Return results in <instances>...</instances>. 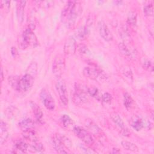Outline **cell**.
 I'll use <instances>...</instances> for the list:
<instances>
[{"label": "cell", "instance_id": "obj_1", "mask_svg": "<svg viewBox=\"0 0 154 154\" xmlns=\"http://www.w3.org/2000/svg\"><path fill=\"white\" fill-rule=\"evenodd\" d=\"M38 42L37 40V38L33 32V29L28 26L27 28H26L20 37V47L22 49H26L29 46H36L37 45Z\"/></svg>", "mask_w": 154, "mask_h": 154}, {"label": "cell", "instance_id": "obj_2", "mask_svg": "<svg viewBox=\"0 0 154 154\" xmlns=\"http://www.w3.org/2000/svg\"><path fill=\"white\" fill-rule=\"evenodd\" d=\"M87 89L88 88L84 87L82 84H76L75 91L72 97V100L75 105H81L88 100Z\"/></svg>", "mask_w": 154, "mask_h": 154}, {"label": "cell", "instance_id": "obj_3", "mask_svg": "<svg viewBox=\"0 0 154 154\" xmlns=\"http://www.w3.org/2000/svg\"><path fill=\"white\" fill-rule=\"evenodd\" d=\"M73 132L85 144L88 146L93 144L94 140L88 131L80 126H75L73 128Z\"/></svg>", "mask_w": 154, "mask_h": 154}, {"label": "cell", "instance_id": "obj_4", "mask_svg": "<svg viewBox=\"0 0 154 154\" xmlns=\"http://www.w3.org/2000/svg\"><path fill=\"white\" fill-rule=\"evenodd\" d=\"M55 88L62 103L67 105L68 104V96L65 81L63 79H59L56 82Z\"/></svg>", "mask_w": 154, "mask_h": 154}, {"label": "cell", "instance_id": "obj_5", "mask_svg": "<svg viewBox=\"0 0 154 154\" xmlns=\"http://www.w3.org/2000/svg\"><path fill=\"white\" fill-rule=\"evenodd\" d=\"M82 11V8L81 4L79 2L75 1V3L67 17L66 21L67 23L69 26H72L74 25L76 18L81 14Z\"/></svg>", "mask_w": 154, "mask_h": 154}, {"label": "cell", "instance_id": "obj_6", "mask_svg": "<svg viewBox=\"0 0 154 154\" xmlns=\"http://www.w3.org/2000/svg\"><path fill=\"white\" fill-rule=\"evenodd\" d=\"M34 78L28 73H25L20 78L17 87V91H26L29 90L33 85Z\"/></svg>", "mask_w": 154, "mask_h": 154}, {"label": "cell", "instance_id": "obj_7", "mask_svg": "<svg viewBox=\"0 0 154 154\" xmlns=\"http://www.w3.org/2000/svg\"><path fill=\"white\" fill-rule=\"evenodd\" d=\"M65 67V60L61 55H58L52 64V72L57 77H60L63 73Z\"/></svg>", "mask_w": 154, "mask_h": 154}, {"label": "cell", "instance_id": "obj_8", "mask_svg": "<svg viewBox=\"0 0 154 154\" xmlns=\"http://www.w3.org/2000/svg\"><path fill=\"white\" fill-rule=\"evenodd\" d=\"M40 96L43 103L48 109H54L55 106L54 100L51 95L50 93L47 90L43 89L40 94Z\"/></svg>", "mask_w": 154, "mask_h": 154}, {"label": "cell", "instance_id": "obj_9", "mask_svg": "<svg viewBox=\"0 0 154 154\" xmlns=\"http://www.w3.org/2000/svg\"><path fill=\"white\" fill-rule=\"evenodd\" d=\"M98 30L100 36L107 42L111 41L113 38L112 34L107 25L103 21H99L97 24Z\"/></svg>", "mask_w": 154, "mask_h": 154}, {"label": "cell", "instance_id": "obj_10", "mask_svg": "<svg viewBox=\"0 0 154 154\" xmlns=\"http://www.w3.org/2000/svg\"><path fill=\"white\" fill-rule=\"evenodd\" d=\"M76 50V40L72 36H69L65 41L64 45V52L66 55H73Z\"/></svg>", "mask_w": 154, "mask_h": 154}, {"label": "cell", "instance_id": "obj_11", "mask_svg": "<svg viewBox=\"0 0 154 154\" xmlns=\"http://www.w3.org/2000/svg\"><path fill=\"white\" fill-rule=\"evenodd\" d=\"M119 49L120 54L125 57L129 58L130 59L136 57L137 53L135 52V50L131 49L128 45L123 42L119 44Z\"/></svg>", "mask_w": 154, "mask_h": 154}, {"label": "cell", "instance_id": "obj_12", "mask_svg": "<svg viewBox=\"0 0 154 154\" xmlns=\"http://www.w3.org/2000/svg\"><path fill=\"white\" fill-rule=\"evenodd\" d=\"M52 146L54 149L59 153H67V152L65 150L66 147L58 138L57 134L54 135L51 138Z\"/></svg>", "mask_w": 154, "mask_h": 154}, {"label": "cell", "instance_id": "obj_13", "mask_svg": "<svg viewBox=\"0 0 154 154\" xmlns=\"http://www.w3.org/2000/svg\"><path fill=\"white\" fill-rule=\"evenodd\" d=\"M130 125L137 131H140L144 127V120L137 115H133L130 119Z\"/></svg>", "mask_w": 154, "mask_h": 154}, {"label": "cell", "instance_id": "obj_14", "mask_svg": "<svg viewBox=\"0 0 154 154\" xmlns=\"http://www.w3.org/2000/svg\"><path fill=\"white\" fill-rule=\"evenodd\" d=\"M83 74L90 79H96L100 75V72L95 67H85L83 70Z\"/></svg>", "mask_w": 154, "mask_h": 154}, {"label": "cell", "instance_id": "obj_15", "mask_svg": "<svg viewBox=\"0 0 154 154\" xmlns=\"http://www.w3.org/2000/svg\"><path fill=\"white\" fill-rule=\"evenodd\" d=\"M26 1H17V8H16V14L17 17L20 23H22L24 18V12L25 7L26 5Z\"/></svg>", "mask_w": 154, "mask_h": 154}, {"label": "cell", "instance_id": "obj_16", "mask_svg": "<svg viewBox=\"0 0 154 154\" xmlns=\"http://www.w3.org/2000/svg\"><path fill=\"white\" fill-rule=\"evenodd\" d=\"M28 146L24 141L19 140H17L14 145V153H25L28 149Z\"/></svg>", "mask_w": 154, "mask_h": 154}, {"label": "cell", "instance_id": "obj_17", "mask_svg": "<svg viewBox=\"0 0 154 154\" xmlns=\"http://www.w3.org/2000/svg\"><path fill=\"white\" fill-rule=\"evenodd\" d=\"M18 125L20 128V129L24 131L29 129H32L34 126V122L32 119L26 118L19 122L18 123Z\"/></svg>", "mask_w": 154, "mask_h": 154}, {"label": "cell", "instance_id": "obj_18", "mask_svg": "<svg viewBox=\"0 0 154 154\" xmlns=\"http://www.w3.org/2000/svg\"><path fill=\"white\" fill-rule=\"evenodd\" d=\"M30 106L32 108V110L33 111V113L35 116L36 120L38 122H42L43 120V112H42L41 108L38 106V105H37L35 103H34L33 102H30Z\"/></svg>", "mask_w": 154, "mask_h": 154}, {"label": "cell", "instance_id": "obj_19", "mask_svg": "<svg viewBox=\"0 0 154 154\" xmlns=\"http://www.w3.org/2000/svg\"><path fill=\"white\" fill-rule=\"evenodd\" d=\"M120 36L123 40V43H129L131 40V35L128 29V28L125 25H122L119 29Z\"/></svg>", "mask_w": 154, "mask_h": 154}, {"label": "cell", "instance_id": "obj_20", "mask_svg": "<svg viewBox=\"0 0 154 154\" xmlns=\"http://www.w3.org/2000/svg\"><path fill=\"white\" fill-rule=\"evenodd\" d=\"M85 126L88 131L93 134H98L100 132V129L91 120L87 119L85 120Z\"/></svg>", "mask_w": 154, "mask_h": 154}, {"label": "cell", "instance_id": "obj_21", "mask_svg": "<svg viewBox=\"0 0 154 154\" xmlns=\"http://www.w3.org/2000/svg\"><path fill=\"white\" fill-rule=\"evenodd\" d=\"M0 129H1V134H0V143L2 144L5 141L7 140L8 137V132L7 131V126L5 122L2 120L1 121V125H0Z\"/></svg>", "mask_w": 154, "mask_h": 154}, {"label": "cell", "instance_id": "obj_22", "mask_svg": "<svg viewBox=\"0 0 154 154\" xmlns=\"http://www.w3.org/2000/svg\"><path fill=\"white\" fill-rule=\"evenodd\" d=\"M90 34V29L87 26H81L76 32V37L81 40L87 38Z\"/></svg>", "mask_w": 154, "mask_h": 154}, {"label": "cell", "instance_id": "obj_23", "mask_svg": "<svg viewBox=\"0 0 154 154\" xmlns=\"http://www.w3.org/2000/svg\"><path fill=\"white\" fill-rule=\"evenodd\" d=\"M22 135L25 139L30 141L34 142L38 141V137L37 135V134L32 129H29L23 131Z\"/></svg>", "mask_w": 154, "mask_h": 154}, {"label": "cell", "instance_id": "obj_24", "mask_svg": "<svg viewBox=\"0 0 154 154\" xmlns=\"http://www.w3.org/2000/svg\"><path fill=\"white\" fill-rule=\"evenodd\" d=\"M110 118L112 120V121L117 125L119 127L123 129L125 128L123 121L122 120V118L120 117V116L116 112H112L110 114Z\"/></svg>", "mask_w": 154, "mask_h": 154}, {"label": "cell", "instance_id": "obj_25", "mask_svg": "<svg viewBox=\"0 0 154 154\" xmlns=\"http://www.w3.org/2000/svg\"><path fill=\"white\" fill-rule=\"evenodd\" d=\"M75 3V1H69L66 5L63 8L62 12H61V18L63 19H66L73 4Z\"/></svg>", "mask_w": 154, "mask_h": 154}, {"label": "cell", "instance_id": "obj_26", "mask_svg": "<svg viewBox=\"0 0 154 154\" xmlns=\"http://www.w3.org/2000/svg\"><path fill=\"white\" fill-rule=\"evenodd\" d=\"M122 147L126 150L131 151V152H138V147L134 143L128 141H122L121 143Z\"/></svg>", "mask_w": 154, "mask_h": 154}, {"label": "cell", "instance_id": "obj_27", "mask_svg": "<svg viewBox=\"0 0 154 154\" xmlns=\"http://www.w3.org/2000/svg\"><path fill=\"white\" fill-rule=\"evenodd\" d=\"M122 73L123 76L125 78V80L128 82H132V72L131 69L128 66H125L122 70Z\"/></svg>", "mask_w": 154, "mask_h": 154}, {"label": "cell", "instance_id": "obj_28", "mask_svg": "<svg viewBox=\"0 0 154 154\" xmlns=\"http://www.w3.org/2000/svg\"><path fill=\"white\" fill-rule=\"evenodd\" d=\"M137 14L135 11H131L129 13L127 17V23L130 26H135L137 24Z\"/></svg>", "mask_w": 154, "mask_h": 154}, {"label": "cell", "instance_id": "obj_29", "mask_svg": "<svg viewBox=\"0 0 154 154\" xmlns=\"http://www.w3.org/2000/svg\"><path fill=\"white\" fill-rule=\"evenodd\" d=\"M123 103H124V105H125V108L127 109H131L133 106L134 100H133L131 96L128 93H124V95H123Z\"/></svg>", "mask_w": 154, "mask_h": 154}, {"label": "cell", "instance_id": "obj_30", "mask_svg": "<svg viewBox=\"0 0 154 154\" xmlns=\"http://www.w3.org/2000/svg\"><path fill=\"white\" fill-rule=\"evenodd\" d=\"M37 64L36 62H31L27 68L26 73L30 75L34 78L37 75Z\"/></svg>", "mask_w": 154, "mask_h": 154}, {"label": "cell", "instance_id": "obj_31", "mask_svg": "<svg viewBox=\"0 0 154 154\" xmlns=\"http://www.w3.org/2000/svg\"><path fill=\"white\" fill-rule=\"evenodd\" d=\"M60 121H61L63 126L65 128H68L73 123L72 119L67 114L62 115L60 118Z\"/></svg>", "mask_w": 154, "mask_h": 154}, {"label": "cell", "instance_id": "obj_32", "mask_svg": "<svg viewBox=\"0 0 154 154\" xmlns=\"http://www.w3.org/2000/svg\"><path fill=\"white\" fill-rule=\"evenodd\" d=\"M142 66L143 67L149 71V72H153V64L152 63V61L147 58H144L142 61Z\"/></svg>", "mask_w": 154, "mask_h": 154}, {"label": "cell", "instance_id": "obj_33", "mask_svg": "<svg viewBox=\"0 0 154 154\" xmlns=\"http://www.w3.org/2000/svg\"><path fill=\"white\" fill-rule=\"evenodd\" d=\"M143 12L145 16L148 17H152L153 16V7L152 4L146 5L143 8Z\"/></svg>", "mask_w": 154, "mask_h": 154}, {"label": "cell", "instance_id": "obj_34", "mask_svg": "<svg viewBox=\"0 0 154 154\" xmlns=\"http://www.w3.org/2000/svg\"><path fill=\"white\" fill-rule=\"evenodd\" d=\"M57 135L66 148H70L72 146V142L67 137L61 134H57Z\"/></svg>", "mask_w": 154, "mask_h": 154}, {"label": "cell", "instance_id": "obj_35", "mask_svg": "<svg viewBox=\"0 0 154 154\" xmlns=\"http://www.w3.org/2000/svg\"><path fill=\"white\" fill-rule=\"evenodd\" d=\"M19 79H20V78H19L18 76H9V78H8V81H9L10 84L16 91L17 90Z\"/></svg>", "mask_w": 154, "mask_h": 154}, {"label": "cell", "instance_id": "obj_36", "mask_svg": "<svg viewBox=\"0 0 154 154\" xmlns=\"http://www.w3.org/2000/svg\"><path fill=\"white\" fill-rule=\"evenodd\" d=\"M31 147L34 151L37 152H43L44 151V147L43 144L38 141L32 142Z\"/></svg>", "mask_w": 154, "mask_h": 154}, {"label": "cell", "instance_id": "obj_37", "mask_svg": "<svg viewBox=\"0 0 154 154\" xmlns=\"http://www.w3.org/2000/svg\"><path fill=\"white\" fill-rule=\"evenodd\" d=\"M87 93L92 97L98 99L99 97L101 98V96H99V90L95 87H88Z\"/></svg>", "mask_w": 154, "mask_h": 154}, {"label": "cell", "instance_id": "obj_38", "mask_svg": "<svg viewBox=\"0 0 154 154\" xmlns=\"http://www.w3.org/2000/svg\"><path fill=\"white\" fill-rule=\"evenodd\" d=\"M78 52L81 55H87L89 53V50L87 47L83 44H79L76 47Z\"/></svg>", "mask_w": 154, "mask_h": 154}, {"label": "cell", "instance_id": "obj_39", "mask_svg": "<svg viewBox=\"0 0 154 154\" xmlns=\"http://www.w3.org/2000/svg\"><path fill=\"white\" fill-rule=\"evenodd\" d=\"M1 9H4L5 12L9 11L10 7V1H1Z\"/></svg>", "mask_w": 154, "mask_h": 154}, {"label": "cell", "instance_id": "obj_40", "mask_svg": "<svg viewBox=\"0 0 154 154\" xmlns=\"http://www.w3.org/2000/svg\"><path fill=\"white\" fill-rule=\"evenodd\" d=\"M100 99L102 102L105 103H109L112 100V96L111 95V94L106 92L102 95Z\"/></svg>", "mask_w": 154, "mask_h": 154}, {"label": "cell", "instance_id": "obj_41", "mask_svg": "<svg viewBox=\"0 0 154 154\" xmlns=\"http://www.w3.org/2000/svg\"><path fill=\"white\" fill-rule=\"evenodd\" d=\"M81 149L82 150L84 151L85 153H96L95 151L93 150H91L90 149H87L86 147H81Z\"/></svg>", "mask_w": 154, "mask_h": 154}, {"label": "cell", "instance_id": "obj_42", "mask_svg": "<svg viewBox=\"0 0 154 154\" xmlns=\"http://www.w3.org/2000/svg\"><path fill=\"white\" fill-rule=\"evenodd\" d=\"M11 55H13V57H15L17 55V51L14 47H12L11 48Z\"/></svg>", "mask_w": 154, "mask_h": 154}, {"label": "cell", "instance_id": "obj_43", "mask_svg": "<svg viewBox=\"0 0 154 154\" xmlns=\"http://www.w3.org/2000/svg\"><path fill=\"white\" fill-rule=\"evenodd\" d=\"M111 153H120V150L118 149L114 148V149H112V151L111 152Z\"/></svg>", "mask_w": 154, "mask_h": 154}, {"label": "cell", "instance_id": "obj_44", "mask_svg": "<svg viewBox=\"0 0 154 154\" xmlns=\"http://www.w3.org/2000/svg\"><path fill=\"white\" fill-rule=\"evenodd\" d=\"M4 79V75H3V70H2V68L1 67V81L2 82Z\"/></svg>", "mask_w": 154, "mask_h": 154}]
</instances>
